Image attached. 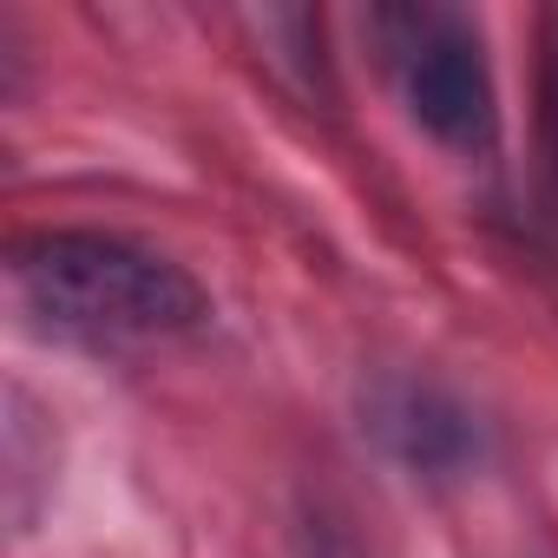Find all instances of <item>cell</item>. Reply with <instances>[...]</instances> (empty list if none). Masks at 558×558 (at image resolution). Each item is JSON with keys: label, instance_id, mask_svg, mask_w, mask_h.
Returning <instances> with one entry per match:
<instances>
[{"label": "cell", "instance_id": "6da1fadb", "mask_svg": "<svg viewBox=\"0 0 558 558\" xmlns=\"http://www.w3.org/2000/svg\"><path fill=\"white\" fill-rule=\"evenodd\" d=\"M21 310L86 349H151L204 329L197 276L112 230H34L8 250Z\"/></svg>", "mask_w": 558, "mask_h": 558}, {"label": "cell", "instance_id": "7a4b0ae2", "mask_svg": "<svg viewBox=\"0 0 558 558\" xmlns=\"http://www.w3.org/2000/svg\"><path fill=\"white\" fill-rule=\"evenodd\" d=\"M381 34L414 125L453 151H486L499 138V93L480 27L453 8H388Z\"/></svg>", "mask_w": 558, "mask_h": 558}]
</instances>
